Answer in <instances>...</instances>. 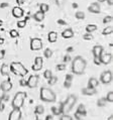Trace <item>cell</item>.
Returning <instances> with one entry per match:
<instances>
[{
	"instance_id": "cell-12",
	"label": "cell",
	"mask_w": 113,
	"mask_h": 120,
	"mask_svg": "<svg viewBox=\"0 0 113 120\" xmlns=\"http://www.w3.org/2000/svg\"><path fill=\"white\" fill-rule=\"evenodd\" d=\"M92 52L94 55V58H100V56L104 52V49L102 45H95L92 49Z\"/></svg>"
},
{
	"instance_id": "cell-46",
	"label": "cell",
	"mask_w": 113,
	"mask_h": 120,
	"mask_svg": "<svg viewBox=\"0 0 113 120\" xmlns=\"http://www.w3.org/2000/svg\"></svg>"
},
{
	"instance_id": "cell-34",
	"label": "cell",
	"mask_w": 113,
	"mask_h": 120,
	"mask_svg": "<svg viewBox=\"0 0 113 120\" xmlns=\"http://www.w3.org/2000/svg\"><path fill=\"white\" fill-rule=\"evenodd\" d=\"M60 120H73V118L70 115L65 114V115H62V117H61V119H60Z\"/></svg>"
},
{
	"instance_id": "cell-22",
	"label": "cell",
	"mask_w": 113,
	"mask_h": 120,
	"mask_svg": "<svg viewBox=\"0 0 113 120\" xmlns=\"http://www.w3.org/2000/svg\"><path fill=\"white\" fill-rule=\"evenodd\" d=\"M96 29H97V25L96 24H88L87 26H86V31L89 32V33L95 31Z\"/></svg>"
},
{
	"instance_id": "cell-10",
	"label": "cell",
	"mask_w": 113,
	"mask_h": 120,
	"mask_svg": "<svg viewBox=\"0 0 113 120\" xmlns=\"http://www.w3.org/2000/svg\"><path fill=\"white\" fill-rule=\"evenodd\" d=\"M21 119V110L20 109H13L9 114L8 120H20Z\"/></svg>"
},
{
	"instance_id": "cell-2",
	"label": "cell",
	"mask_w": 113,
	"mask_h": 120,
	"mask_svg": "<svg viewBox=\"0 0 113 120\" xmlns=\"http://www.w3.org/2000/svg\"><path fill=\"white\" fill-rule=\"evenodd\" d=\"M39 97L42 101L45 102H55L56 99V96L55 94V92L52 89H49L46 87H42L41 89V93H39Z\"/></svg>"
},
{
	"instance_id": "cell-42",
	"label": "cell",
	"mask_w": 113,
	"mask_h": 120,
	"mask_svg": "<svg viewBox=\"0 0 113 120\" xmlns=\"http://www.w3.org/2000/svg\"><path fill=\"white\" fill-rule=\"evenodd\" d=\"M20 85H21V86H24V85H26V82H24V81H23V80H21V81H20Z\"/></svg>"
},
{
	"instance_id": "cell-45",
	"label": "cell",
	"mask_w": 113,
	"mask_h": 120,
	"mask_svg": "<svg viewBox=\"0 0 113 120\" xmlns=\"http://www.w3.org/2000/svg\"><path fill=\"white\" fill-rule=\"evenodd\" d=\"M110 1H113V0H110Z\"/></svg>"
},
{
	"instance_id": "cell-44",
	"label": "cell",
	"mask_w": 113,
	"mask_h": 120,
	"mask_svg": "<svg viewBox=\"0 0 113 120\" xmlns=\"http://www.w3.org/2000/svg\"><path fill=\"white\" fill-rule=\"evenodd\" d=\"M98 1H99V2H104L105 0H98Z\"/></svg>"
},
{
	"instance_id": "cell-36",
	"label": "cell",
	"mask_w": 113,
	"mask_h": 120,
	"mask_svg": "<svg viewBox=\"0 0 113 120\" xmlns=\"http://www.w3.org/2000/svg\"><path fill=\"white\" fill-rule=\"evenodd\" d=\"M56 69H58L59 71H63V70L66 69V65L65 64H60V65L56 66Z\"/></svg>"
},
{
	"instance_id": "cell-6",
	"label": "cell",
	"mask_w": 113,
	"mask_h": 120,
	"mask_svg": "<svg viewBox=\"0 0 113 120\" xmlns=\"http://www.w3.org/2000/svg\"><path fill=\"white\" fill-rule=\"evenodd\" d=\"M42 48V41L41 38H32L30 41V49L31 51H39Z\"/></svg>"
},
{
	"instance_id": "cell-25",
	"label": "cell",
	"mask_w": 113,
	"mask_h": 120,
	"mask_svg": "<svg viewBox=\"0 0 113 120\" xmlns=\"http://www.w3.org/2000/svg\"><path fill=\"white\" fill-rule=\"evenodd\" d=\"M45 112V108H44V106H41V105H39V106H36V109H35V113L36 114H42V113Z\"/></svg>"
},
{
	"instance_id": "cell-30",
	"label": "cell",
	"mask_w": 113,
	"mask_h": 120,
	"mask_svg": "<svg viewBox=\"0 0 113 120\" xmlns=\"http://www.w3.org/2000/svg\"><path fill=\"white\" fill-rule=\"evenodd\" d=\"M56 81H58V79H56V77H55V76H52V78H49V85H54Z\"/></svg>"
},
{
	"instance_id": "cell-27",
	"label": "cell",
	"mask_w": 113,
	"mask_h": 120,
	"mask_svg": "<svg viewBox=\"0 0 113 120\" xmlns=\"http://www.w3.org/2000/svg\"><path fill=\"white\" fill-rule=\"evenodd\" d=\"M76 18L78 19H84L85 18V13L83 11H77L76 12Z\"/></svg>"
},
{
	"instance_id": "cell-39",
	"label": "cell",
	"mask_w": 113,
	"mask_h": 120,
	"mask_svg": "<svg viewBox=\"0 0 113 120\" xmlns=\"http://www.w3.org/2000/svg\"><path fill=\"white\" fill-rule=\"evenodd\" d=\"M64 1H65V0H56V3H58L59 5H62L63 3H64Z\"/></svg>"
},
{
	"instance_id": "cell-15",
	"label": "cell",
	"mask_w": 113,
	"mask_h": 120,
	"mask_svg": "<svg viewBox=\"0 0 113 120\" xmlns=\"http://www.w3.org/2000/svg\"><path fill=\"white\" fill-rule=\"evenodd\" d=\"M88 10L91 13H100V5L98 3H92L88 7Z\"/></svg>"
},
{
	"instance_id": "cell-18",
	"label": "cell",
	"mask_w": 113,
	"mask_h": 120,
	"mask_svg": "<svg viewBox=\"0 0 113 120\" xmlns=\"http://www.w3.org/2000/svg\"><path fill=\"white\" fill-rule=\"evenodd\" d=\"M98 85H99V82L96 78H91L88 82V88H91V89H96Z\"/></svg>"
},
{
	"instance_id": "cell-17",
	"label": "cell",
	"mask_w": 113,
	"mask_h": 120,
	"mask_svg": "<svg viewBox=\"0 0 113 120\" xmlns=\"http://www.w3.org/2000/svg\"><path fill=\"white\" fill-rule=\"evenodd\" d=\"M9 72H10V67H9L7 64H3L1 66V68H0V73H1V75L7 76L9 74Z\"/></svg>"
},
{
	"instance_id": "cell-35",
	"label": "cell",
	"mask_w": 113,
	"mask_h": 120,
	"mask_svg": "<svg viewBox=\"0 0 113 120\" xmlns=\"http://www.w3.org/2000/svg\"><path fill=\"white\" fill-rule=\"evenodd\" d=\"M83 38L86 39V41H87V39H88V41H92V39H93V35L92 34H88V33H87V34H84Z\"/></svg>"
},
{
	"instance_id": "cell-32",
	"label": "cell",
	"mask_w": 113,
	"mask_h": 120,
	"mask_svg": "<svg viewBox=\"0 0 113 120\" xmlns=\"http://www.w3.org/2000/svg\"><path fill=\"white\" fill-rule=\"evenodd\" d=\"M111 21H112V16H110V15L106 16V17H104V19H103V23H109Z\"/></svg>"
},
{
	"instance_id": "cell-23",
	"label": "cell",
	"mask_w": 113,
	"mask_h": 120,
	"mask_svg": "<svg viewBox=\"0 0 113 120\" xmlns=\"http://www.w3.org/2000/svg\"><path fill=\"white\" fill-rule=\"evenodd\" d=\"M49 6L48 4H45V3H41V10L39 11H41L42 13H45V12L49 11Z\"/></svg>"
},
{
	"instance_id": "cell-29",
	"label": "cell",
	"mask_w": 113,
	"mask_h": 120,
	"mask_svg": "<svg viewBox=\"0 0 113 120\" xmlns=\"http://www.w3.org/2000/svg\"><path fill=\"white\" fill-rule=\"evenodd\" d=\"M44 76H45V79H49V78H52V71H49V70H46V71H45V73H44Z\"/></svg>"
},
{
	"instance_id": "cell-8",
	"label": "cell",
	"mask_w": 113,
	"mask_h": 120,
	"mask_svg": "<svg viewBox=\"0 0 113 120\" xmlns=\"http://www.w3.org/2000/svg\"><path fill=\"white\" fill-rule=\"evenodd\" d=\"M38 82H39V77L38 75H32L29 77L28 81L26 82V85L29 88H35L38 85Z\"/></svg>"
},
{
	"instance_id": "cell-38",
	"label": "cell",
	"mask_w": 113,
	"mask_h": 120,
	"mask_svg": "<svg viewBox=\"0 0 113 120\" xmlns=\"http://www.w3.org/2000/svg\"><path fill=\"white\" fill-rule=\"evenodd\" d=\"M94 62H95V64H97V65H99V64H101V63H100V60H99V58H95V60H94Z\"/></svg>"
},
{
	"instance_id": "cell-31",
	"label": "cell",
	"mask_w": 113,
	"mask_h": 120,
	"mask_svg": "<svg viewBox=\"0 0 113 120\" xmlns=\"http://www.w3.org/2000/svg\"><path fill=\"white\" fill-rule=\"evenodd\" d=\"M25 25H26V21H25V20H21V21H18V22H17V26H18L19 28L25 27Z\"/></svg>"
},
{
	"instance_id": "cell-21",
	"label": "cell",
	"mask_w": 113,
	"mask_h": 120,
	"mask_svg": "<svg viewBox=\"0 0 113 120\" xmlns=\"http://www.w3.org/2000/svg\"><path fill=\"white\" fill-rule=\"evenodd\" d=\"M82 92H83V94H85V95H93V94L96 93L95 89H91V88H88V87L83 89Z\"/></svg>"
},
{
	"instance_id": "cell-5",
	"label": "cell",
	"mask_w": 113,
	"mask_h": 120,
	"mask_svg": "<svg viewBox=\"0 0 113 120\" xmlns=\"http://www.w3.org/2000/svg\"><path fill=\"white\" fill-rule=\"evenodd\" d=\"M76 100H77V98H76L75 95H71L69 96L67 101H66L64 104H63V107H62V111L64 113H68L69 111H71L72 108L74 107L75 103H76Z\"/></svg>"
},
{
	"instance_id": "cell-26",
	"label": "cell",
	"mask_w": 113,
	"mask_h": 120,
	"mask_svg": "<svg viewBox=\"0 0 113 120\" xmlns=\"http://www.w3.org/2000/svg\"><path fill=\"white\" fill-rule=\"evenodd\" d=\"M44 55H45V56L46 59H49L53 56V51H52L51 49H46L45 51V52H44Z\"/></svg>"
},
{
	"instance_id": "cell-9",
	"label": "cell",
	"mask_w": 113,
	"mask_h": 120,
	"mask_svg": "<svg viewBox=\"0 0 113 120\" xmlns=\"http://www.w3.org/2000/svg\"><path fill=\"white\" fill-rule=\"evenodd\" d=\"M99 60H100L101 64L108 65V64H110L111 61H112V55L109 54V52H103V54L100 56Z\"/></svg>"
},
{
	"instance_id": "cell-1",
	"label": "cell",
	"mask_w": 113,
	"mask_h": 120,
	"mask_svg": "<svg viewBox=\"0 0 113 120\" xmlns=\"http://www.w3.org/2000/svg\"><path fill=\"white\" fill-rule=\"evenodd\" d=\"M87 63L82 56H76L72 62V72L75 75H82L86 70Z\"/></svg>"
},
{
	"instance_id": "cell-7",
	"label": "cell",
	"mask_w": 113,
	"mask_h": 120,
	"mask_svg": "<svg viewBox=\"0 0 113 120\" xmlns=\"http://www.w3.org/2000/svg\"><path fill=\"white\" fill-rule=\"evenodd\" d=\"M100 80L103 84H109L112 81V73L110 71H105L103 72L100 76Z\"/></svg>"
},
{
	"instance_id": "cell-11",
	"label": "cell",
	"mask_w": 113,
	"mask_h": 120,
	"mask_svg": "<svg viewBox=\"0 0 113 120\" xmlns=\"http://www.w3.org/2000/svg\"><path fill=\"white\" fill-rule=\"evenodd\" d=\"M42 64H44V62H42L41 56H36L34 64L32 66V70H34V71H39V70L42 68Z\"/></svg>"
},
{
	"instance_id": "cell-4",
	"label": "cell",
	"mask_w": 113,
	"mask_h": 120,
	"mask_svg": "<svg viewBox=\"0 0 113 120\" xmlns=\"http://www.w3.org/2000/svg\"><path fill=\"white\" fill-rule=\"evenodd\" d=\"M9 67H10V70L15 75L24 77L26 74H27V69L19 62H13Z\"/></svg>"
},
{
	"instance_id": "cell-43",
	"label": "cell",
	"mask_w": 113,
	"mask_h": 120,
	"mask_svg": "<svg viewBox=\"0 0 113 120\" xmlns=\"http://www.w3.org/2000/svg\"><path fill=\"white\" fill-rule=\"evenodd\" d=\"M108 120H113V116L111 115V116H109V118H108Z\"/></svg>"
},
{
	"instance_id": "cell-24",
	"label": "cell",
	"mask_w": 113,
	"mask_h": 120,
	"mask_svg": "<svg viewBox=\"0 0 113 120\" xmlns=\"http://www.w3.org/2000/svg\"><path fill=\"white\" fill-rule=\"evenodd\" d=\"M112 30H113L112 26H106V27L103 29L102 33H103V34H110V33L112 32Z\"/></svg>"
},
{
	"instance_id": "cell-16",
	"label": "cell",
	"mask_w": 113,
	"mask_h": 120,
	"mask_svg": "<svg viewBox=\"0 0 113 120\" xmlns=\"http://www.w3.org/2000/svg\"><path fill=\"white\" fill-rule=\"evenodd\" d=\"M62 36L64 38H71L74 36V31H73V29H71V28H67L62 32Z\"/></svg>"
},
{
	"instance_id": "cell-3",
	"label": "cell",
	"mask_w": 113,
	"mask_h": 120,
	"mask_svg": "<svg viewBox=\"0 0 113 120\" xmlns=\"http://www.w3.org/2000/svg\"><path fill=\"white\" fill-rule=\"evenodd\" d=\"M26 98V93L25 92H17L12 100V107L13 109H20L23 104H24Z\"/></svg>"
},
{
	"instance_id": "cell-37",
	"label": "cell",
	"mask_w": 113,
	"mask_h": 120,
	"mask_svg": "<svg viewBox=\"0 0 113 120\" xmlns=\"http://www.w3.org/2000/svg\"><path fill=\"white\" fill-rule=\"evenodd\" d=\"M4 56H5V51L4 49H1V51H0V60L4 59Z\"/></svg>"
},
{
	"instance_id": "cell-33",
	"label": "cell",
	"mask_w": 113,
	"mask_h": 120,
	"mask_svg": "<svg viewBox=\"0 0 113 120\" xmlns=\"http://www.w3.org/2000/svg\"><path fill=\"white\" fill-rule=\"evenodd\" d=\"M10 36H11V38H17V36H18L17 30H15V29H12V30H10Z\"/></svg>"
},
{
	"instance_id": "cell-13",
	"label": "cell",
	"mask_w": 113,
	"mask_h": 120,
	"mask_svg": "<svg viewBox=\"0 0 113 120\" xmlns=\"http://www.w3.org/2000/svg\"><path fill=\"white\" fill-rule=\"evenodd\" d=\"M24 14V11H23V9L21 7H19V6H16V7H13L12 9V15L14 16V17H17V18H20L23 16Z\"/></svg>"
},
{
	"instance_id": "cell-14",
	"label": "cell",
	"mask_w": 113,
	"mask_h": 120,
	"mask_svg": "<svg viewBox=\"0 0 113 120\" xmlns=\"http://www.w3.org/2000/svg\"><path fill=\"white\" fill-rule=\"evenodd\" d=\"M0 88H1V90L3 92H9L10 90L12 89V84L9 81H3L1 83V85H0Z\"/></svg>"
},
{
	"instance_id": "cell-40",
	"label": "cell",
	"mask_w": 113,
	"mask_h": 120,
	"mask_svg": "<svg viewBox=\"0 0 113 120\" xmlns=\"http://www.w3.org/2000/svg\"><path fill=\"white\" fill-rule=\"evenodd\" d=\"M16 1H17V3H18L19 5H21V4L24 3V0H16Z\"/></svg>"
},
{
	"instance_id": "cell-19",
	"label": "cell",
	"mask_w": 113,
	"mask_h": 120,
	"mask_svg": "<svg viewBox=\"0 0 113 120\" xmlns=\"http://www.w3.org/2000/svg\"><path fill=\"white\" fill-rule=\"evenodd\" d=\"M48 39L49 42H55L58 39V33L56 31H49L48 34Z\"/></svg>"
},
{
	"instance_id": "cell-20",
	"label": "cell",
	"mask_w": 113,
	"mask_h": 120,
	"mask_svg": "<svg viewBox=\"0 0 113 120\" xmlns=\"http://www.w3.org/2000/svg\"><path fill=\"white\" fill-rule=\"evenodd\" d=\"M34 18L35 19L36 21H42L45 19V13H42L41 11H38L35 13V14L34 15Z\"/></svg>"
},
{
	"instance_id": "cell-28",
	"label": "cell",
	"mask_w": 113,
	"mask_h": 120,
	"mask_svg": "<svg viewBox=\"0 0 113 120\" xmlns=\"http://www.w3.org/2000/svg\"><path fill=\"white\" fill-rule=\"evenodd\" d=\"M106 101L107 102H113V92H109L106 96Z\"/></svg>"
},
{
	"instance_id": "cell-41",
	"label": "cell",
	"mask_w": 113,
	"mask_h": 120,
	"mask_svg": "<svg viewBox=\"0 0 113 120\" xmlns=\"http://www.w3.org/2000/svg\"><path fill=\"white\" fill-rule=\"evenodd\" d=\"M70 59H71V58H70V56H65V62H69Z\"/></svg>"
}]
</instances>
